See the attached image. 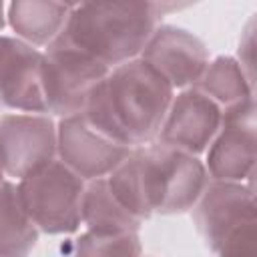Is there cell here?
I'll return each instance as SVG.
<instances>
[{
  "label": "cell",
  "mask_w": 257,
  "mask_h": 257,
  "mask_svg": "<svg viewBox=\"0 0 257 257\" xmlns=\"http://www.w3.org/2000/svg\"><path fill=\"white\" fill-rule=\"evenodd\" d=\"M118 203L141 223L153 215H181L195 207L209 183L203 159L161 143L131 149L106 177Z\"/></svg>",
  "instance_id": "1"
},
{
  "label": "cell",
  "mask_w": 257,
  "mask_h": 257,
  "mask_svg": "<svg viewBox=\"0 0 257 257\" xmlns=\"http://www.w3.org/2000/svg\"><path fill=\"white\" fill-rule=\"evenodd\" d=\"M175 90L141 58L114 66L94 86L84 118L110 141L135 149L155 143Z\"/></svg>",
  "instance_id": "2"
},
{
  "label": "cell",
  "mask_w": 257,
  "mask_h": 257,
  "mask_svg": "<svg viewBox=\"0 0 257 257\" xmlns=\"http://www.w3.org/2000/svg\"><path fill=\"white\" fill-rule=\"evenodd\" d=\"M159 24L157 2H84L72 4L56 40L114 68L139 58Z\"/></svg>",
  "instance_id": "3"
},
{
  "label": "cell",
  "mask_w": 257,
  "mask_h": 257,
  "mask_svg": "<svg viewBox=\"0 0 257 257\" xmlns=\"http://www.w3.org/2000/svg\"><path fill=\"white\" fill-rule=\"evenodd\" d=\"M86 181L66 169L58 159L44 169L16 181L20 203L44 235H74L82 225L80 203Z\"/></svg>",
  "instance_id": "4"
},
{
  "label": "cell",
  "mask_w": 257,
  "mask_h": 257,
  "mask_svg": "<svg viewBox=\"0 0 257 257\" xmlns=\"http://www.w3.org/2000/svg\"><path fill=\"white\" fill-rule=\"evenodd\" d=\"M108 70L88 54L54 40L40 54V88L46 114L56 120L82 114L94 86Z\"/></svg>",
  "instance_id": "5"
},
{
  "label": "cell",
  "mask_w": 257,
  "mask_h": 257,
  "mask_svg": "<svg viewBox=\"0 0 257 257\" xmlns=\"http://www.w3.org/2000/svg\"><path fill=\"white\" fill-rule=\"evenodd\" d=\"M257 122L255 96L223 108L221 128L205 151V171L209 181L247 183L255 177Z\"/></svg>",
  "instance_id": "6"
},
{
  "label": "cell",
  "mask_w": 257,
  "mask_h": 257,
  "mask_svg": "<svg viewBox=\"0 0 257 257\" xmlns=\"http://www.w3.org/2000/svg\"><path fill=\"white\" fill-rule=\"evenodd\" d=\"M191 217L205 247L217 253L235 235L257 225L253 181H209L191 209Z\"/></svg>",
  "instance_id": "7"
},
{
  "label": "cell",
  "mask_w": 257,
  "mask_h": 257,
  "mask_svg": "<svg viewBox=\"0 0 257 257\" xmlns=\"http://www.w3.org/2000/svg\"><path fill=\"white\" fill-rule=\"evenodd\" d=\"M56 161V118L42 112L0 114V167L20 181Z\"/></svg>",
  "instance_id": "8"
},
{
  "label": "cell",
  "mask_w": 257,
  "mask_h": 257,
  "mask_svg": "<svg viewBox=\"0 0 257 257\" xmlns=\"http://www.w3.org/2000/svg\"><path fill=\"white\" fill-rule=\"evenodd\" d=\"M131 153L88 124L84 114L56 120V159L82 181L108 177Z\"/></svg>",
  "instance_id": "9"
},
{
  "label": "cell",
  "mask_w": 257,
  "mask_h": 257,
  "mask_svg": "<svg viewBox=\"0 0 257 257\" xmlns=\"http://www.w3.org/2000/svg\"><path fill=\"white\" fill-rule=\"evenodd\" d=\"M139 58L159 72L177 92L197 84L211 54L207 44L191 30L161 22Z\"/></svg>",
  "instance_id": "10"
},
{
  "label": "cell",
  "mask_w": 257,
  "mask_h": 257,
  "mask_svg": "<svg viewBox=\"0 0 257 257\" xmlns=\"http://www.w3.org/2000/svg\"><path fill=\"white\" fill-rule=\"evenodd\" d=\"M223 108L195 86L177 90L155 143L201 157L221 128Z\"/></svg>",
  "instance_id": "11"
},
{
  "label": "cell",
  "mask_w": 257,
  "mask_h": 257,
  "mask_svg": "<svg viewBox=\"0 0 257 257\" xmlns=\"http://www.w3.org/2000/svg\"><path fill=\"white\" fill-rule=\"evenodd\" d=\"M40 54L12 34H0V110L46 114L40 88Z\"/></svg>",
  "instance_id": "12"
},
{
  "label": "cell",
  "mask_w": 257,
  "mask_h": 257,
  "mask_svg": "<svg viewBox=\"0 0 257 257\" xmlns=\"http://www.w3.org/2000/svg\"><path fill=\"white\" fill-rule=\"evenodd\" d=\"M72 4L48 0H14L6 4V26L24 44L44 50L64 30Z\"/></svg>",
  "instance_id": "13"
},
{
  "label": "cell",
  "mask_w": 257,
  "mask_h": 257,
  "mask_svg": "<svg viewBox=\"0 0 257 257\" xmlns=\"http://www.w3.org/2000/svg\"><path fill=\"white\" fill-rule=\"evenodd\" d=\"M80 217L86 231L92 233H139L143 225L118 203L106 183V177L86 183L80 203Z\"/></svg>",
  "instance_id": "14"
},
{
  "label": "cell",
  "mask_w": 257,
  "mask_h": 257,
  "mask_svg": "<svg viewBox=\"0 0 257 257\" xmlns=\"http://www.w3.org/2000/svg\"><path fill=\"white\" fill-rule=\"evenodd\" d=\"M38 229L26 215L16 183H0V257H28L38 243Z\"/></svg>",
  "instance_id": "15"
},
{
  "label": "cell",
  "mask_w": 257,
  "mask_h": 257,
  "mask_svg": "<svg viewBox=\"0 0 257 257\" xmlns=\"http://www.w3.org/2000/svg\"><path fill=\"white\" fill-rule=\"evenodd\" d=\"M195 88L201 90L221 108H227L249 96H255V84L247 78L235 56L229 54H219L211 58L201 78L197 80Z\"/></svg>",
  "instance_id": "16"
},
{
  "label": "cell",
  "mask_w": 257,
  "mask_h": 257,
  "mask_svg": "<svg viewBox=\"0 0 257 257\" xmlns=\"http://www.w3.org/2000/svg\"><path fill=\"white\" fill-rule=\"evenodd\" d=\"M72 257H143V243L137 231L92 233L84 229L72 243Z\"/></svg>",
  "instance_id": "17"
},
{
  "label": "cell",
  "mask_w": 257,
  "mask_h": 257,
  "mask_svg": "<svg viewBox=\"0 0 257 257\" xmlns=\"http://www.w3.org/2000/svg\"><path fill=\"white\" fill-rule=\"evenodd\" d=\"M235 60L239 62L247 78L255 84V18H251L241 32Z\"/></svg>",
  "instance_id": "18"
},
{
  "label": "cell",
  "mask_w": 257,
  "mask_h": 257,
  "mask_svg": "<svg viewBox=\"0 0 257 257\" xmlns=\"http://www.w3.org/2000/svg\"><path fill=\"white\" fill-rule=\"evenodd\" d=\"M6 28V4L0 2V34H4Z\"/></svg>",
  "instance_id": "19"
},
{
  "label": "cell",
  "mask_w": 257,
  "mask_h": 257,
  "mask_svg": "<svg viewBox=\"0 0 257 257\" xmlns=\"http://www.w3.org/2000/svg\"><path fill=\"white\" fill-rule=\"evenodd\" d=\"M6 179V175H4V171H2V167H0V183Z\"/></svg>",
  "instance_id": "20"
},
{
  "label": "cell",
  "mask_w": 257,
  "mask_h": 257,
  "mask_svg": "<svg viewBox=\"0 0 257 257\" xmlns=\"http://www.w3.org/2000/svg\"><path fill=\"white\" fill-rule=\"evenodd\" d=\"M143 257H145V255H143Z\"/></svg>",
  "instance_id": "21"
}]
</instances>
